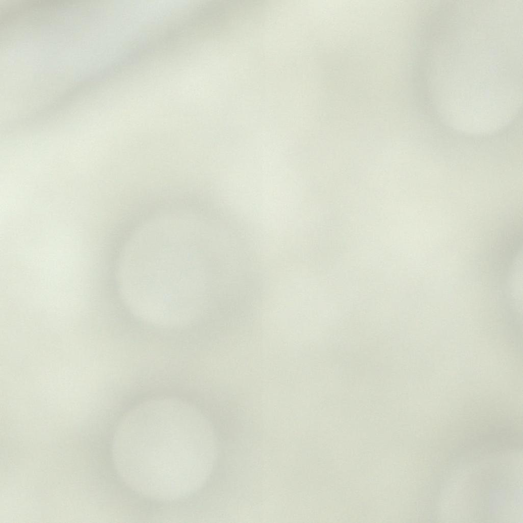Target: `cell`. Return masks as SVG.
<instances>
[{
  "mask_svg": "<svg viewBox=\"0 0 523 523\" xmlns=\"http://www.w3.org/2000/svg\"><path fill=\"white\" fill-rule=\"evenodd\" d=\"M462 59L454 32L444 40L466 73L431 65L429 84L436 107L451 121L477 128L494 124L518 107L522 96V53L518 42L496 30L480 43L468 72L465 31L459 30Z\"/></svg>",
  "mask_w": 523,
  "mask_h": 523,
  "instance_id": "cell-1",
  "label": "cell"
},
{
  "mask_svg": "<svg viewBox=\"0 0 523 523\" xmlns=\"http://www.w3.org/2000/svg\"><path fill=\"white\" fill-rule=\"evenodd\" d=\"M104 333L96 323L23 326L13 347L16 386L42 399L98 397L108 379Z\"/></svg>",
  "mask_w": 523,
  "mask_h": 523,
  "instance_id": "cell-2",
  "label": "cell"
},
{
  "mask_svg": "<svg viewBox=\"0 0 523 523\" xmlns=\"http://www.w3.org/2000/svg\"><path fill=\"white\" fill-rule=\"evenodd\" d=\"M296 69H295V70H296ZM295 71H294V72H295ZM294 73H293V74H294ZM293 74H292V75H293ZM291 77H292V76H291ZM290 79H289V80H290ZM289 81H288V82H289ZM286 85H287V84H286ZM283 89H284V88H283ZM281 92H282V91H281ZM281 92H280V93H281Z\"/></svg>",
  "mask_w": 523,
  "mask_h": 523,
  "instance_id": "cell-3",
  "label": "cell"
}]
</instances>
